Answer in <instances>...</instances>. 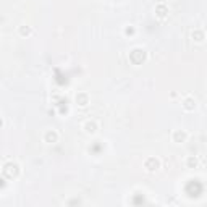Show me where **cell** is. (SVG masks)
Wrapping results in <instances>:
<instances>
[{"mask_svg":"<svg viewBox=\"0 0 207 207\" xmlns=\"http://www.w3.org/2000/svg\"><path fill=\"white\" fill-rule=\"evenodd\" d=\"M84 130H86V133H96V130H97L96 122H88L84 125Z\"/></svg>","mask_w":207,"mask_h":207,"instance_id":"obj_9","label":"cell"},{"mask_svg":"<svg viewBox=\"0 0 207 207\" xmlns=\"http://www.w3.org/2000/svg\"><path fill=\"white\" fill-rule=\"evenodd\" d=\"M3 173L7 175L8 178H13L18 175V165L16 164H7L5 165V168H3Z\"/></svg>","mask_w":207,"mask_h":207,"instance_id":"obj_2","label":"cell"},{"mask_svg":"<svg viewBox=\"0 0 207 207\" xmlns=\"http://www.w3.org/2000/svg\"><path fill=\"white\" fill-rule=\"evenodd\" d=\"M183 107H185L186 110H194V108H196V100L191 99V97H188L185 100V104H183Z\"/></svg>","mask_w":207,"mask_h":207,"instance_id":"obj_8","label":"cell"},{"mask_svg":"<svg viewBox=\"0 0 207 207\" xmlns=\"http://www.w3.org/2000/svg\"><path fill=\"white\" fill-rule=\"evenodd\" d=\"M76 102L79 104V105H88V102H89V97H88V94H84V92H81V94H78L76 96Z\"/></svg>","mask_w":207,"mask_h":207,"instance_id":"obj_6","label":"cell"},{"mask_svg":"<svg viewBox=\"0 0 207 207\" xmlns=\"http://www.w3.org/2000/svg\"><path fill=\"white\" fill-rule=\"evenodd\" d=\"M20 32H21V36H29V34H31V29H29V28L21 26V28H20Z\"/></svg>","mask_w":207,"mask_h":207,"instance_id":"obj_11","label":"cell"},{"mask_svg":"<svg viewBox=\"0 0 207 207\" xmlns=\"http://www.w3.org/2000/svg\"><path fill=\"white\" fill-rule=\"evenodd\" d=\"M126 34H133L134 32V29H133V28H126V31H125Z\"/></svg>","mask_w":207,"mask_h":207,"instance_id":"obj_13","label":"cell"},{"mask_svg":"<svg viewBox=\"0 0 207 207\" xmlns=\"http://www.w3.org/2000/svg\"><path fill=\"white\" fill-rule=\"evenodd\" d=\"M185 139H186V133H185V131L178 130V131H175V133H173V141L175 142H183Z\"/></svg>","mask_w":207,"mask_h":207,"instance_id":"obj_5","label":"cell"},{"mask_svg":"<svg viewBox=\"0 0 207 207\" xmlns=\"http://www.w3.org/2000/svg\"><path fill=\"white\" fill-rule=\"evenodd\" d=\"M198 165V159L196 157H189L188 159V167H196Z\"/></svg>","mask_w":207,"mask_h":207,"instance_id":"obj_12","label":"cell"},{"mask_svg":"<svg viewBox=\"0 0 207 207\" xmlns=\"http://www.w3.org/2000/svg\"><path fill=\"white\" fill-rule=\"evenodd\" d=\"M155 13H157V15L160 16V18H164V16H165L167 13H168V8H167L164 3H159V5H157V8H155Z\"/></svg>","mask_w":207,"mask_h":207,"instance_id":"obj_7","label":"cell"},{"mask_svg":"<svg viewBox=\"0 0 207 207\" xmlns=\"http://www.w3.org/2000/svg\"><path fill=\"white\" fill-rule=\"evenodd\" d=\"M193 39H194L196 42H202V41H204V32L201 31V29L193 31Z\"/></svg>","mask_w":207,"mask_h":207,"instance_id":"obj_10","label":"cell"},{"mask_svg":"<svg viewBox=\"0 0 207 207\" xmlns=\"http://www.w3.org/2000/svg\"><path fill=\"white\" fill-rule=\"evenodd\" d=\"M44 141L49 142V144H54V142L58 141V134H57L55 131H47L45 136H44Z\"/></svg>","mask_w":207,"mask_h":207,"instance_id":"obj_4","label":"cell"},{"mask_svg":"<svg viewBox=\"0 0 207 207\" xmlns=\"http://www.w3.org/2000/svg\"><path fill=\"white\" fill-rule=\"evenodd\" d=\"M144 58H146V52L142 50V49H134V50H131V54H130L131 63H134V65H141V63L144 62Z\"/></svg>","mask_w":207,"mask_h":207,"instance_id":"obj_1","label":"cell"},{"mask_svg":"<svg viewBox=\"0 0 207 207\" xmlns=\"http://www.w3.org/2000/svg\"><path fill=\"white\" fill-rule=\"evenodd\" d=\"M144 167H146V170L147 171H155L160 167V164H159V160L157 159H154V157H151V159H147L146 162H144Z\"/></svg>","mask_w":207,"mask_h":207,"instance_id":"obj_3","label":"cell"}]
</instances>
